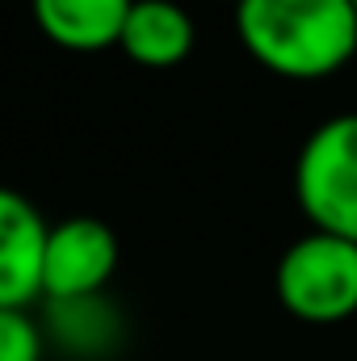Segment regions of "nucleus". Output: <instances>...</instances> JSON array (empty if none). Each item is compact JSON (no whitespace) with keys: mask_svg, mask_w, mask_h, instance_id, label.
Segmentation results:
<instances>
[{"mask_svg":"<svg viewBox=\"0 0 357 361\" xmlns=\"http://www.w3.org/2000/svg\"><path fill=\"white\" fill-rule=\"evenodd\" d=\"M353 8H357V0H353Z\"/></svg>","mask_w":357,"mask_h":361,"instance_id":"obj_10","label":"nucleus"},{"mask_svg":"<svg viewBox=\"0 0 357 361\" xmlns=\"http://www.w3.org/2000/svg\"><path fill=\"white\" fill-rule=\"evenodd\" d=\"M51 223L38 206L0 185V307H30L42 298V257Z\"/></svg>","mask_w":357,"mask_h":361,"instance_id":"obj_5","label":"nucleus"},{"mask_svg":"<svg viewBox=\"0 0 357 361\" xmlns=\"http://www.w3.org/2000/svg\"><path fill=\"white\" fill-rule=\"evenodd\" d=\"M118 235L109 223L92 214H72L51 227L47 257H42V298H92L105 294L109 277L118 273Z\"/></svg>","mask_w":357,"mask_h":361,"instance_id":"obj_4","label":"nucleus"},{"mask_svg":"<svg viewBox=\"0 0 357 361\" xmlns=\"http://www.w3.org/2000/svg\"><path fill=\"white\" fill-rule=\"evenodd\" d=\"M118 47L143 68H177L193 51V17L177 0H135Z\"/></svg>","mask_w":357,"mask_h":361,"instance_id":"obj_8","label":"nucleus"},{"mask_svg":"<svg viewBox=\"0 0 357 361\" xmlns=\"http://www.w3.org/2000/svg\"><path fill=\"white\" fill-rule=\"evenodd\" d=\"M244 51L286 80H324L357 55L353 0H240Z\"/></svg>","mask_w":357,"mask_h":361,"instance_id":"obj_1","label":"nucleus"},{"mask_svg":"<svg viewBox=\"0 0 357 361\" xmlns=\"http://www.w3.org/2000/svg\"><path fill=\"white\" fill-rule=\"evenodd\" d=\"M38 30L63 51H105L122 42L135 0H30Z\"/></svg>","mask_w":357,"mask_h":361,"instance_id":"obj_7","label":"nucleus"},{"mask_svg":"<svg viewBox=\"0 0 357 361\" xmlns=\"http://www.w3.org/2000/svg\"><path fill=\"white\" fill-rule=\"evenodd\" d=\"M273 290L298 324H345L357 315V240L311 227L277 257Z\"/></svg>","mask_w":357,"mask_h":361,"instance_id":"obj_2","label":"nucleus"},{"mask_svg":"<svg viewBox=\"0 0 357 361\" xmlns=\"http://www.w3.org/2000/svg\"><path fill=\"white\" fill-rule=\"evenodd\" d=\"M42 336L68 361H105L122 349L126 319H122V311L105 294H92V298H59V302H47Z\"/></svg>","mask_w":357,"mask_h":361,"instance_id":"obj_6","label":"nucleus"},{"mask_svg":"<svg viewBox=\"0 0 357 361\" xmlns=\"http://www.w3.org/2000/svg\"><path fill=\"white\" fill-rule=\"evenodd\" d=\"M47 336L25 307H0V361H42Z\"/></svg>","mask_w":357,"mask_h":361,"instance_id":"obj_9","label":"nucleus"},{"mask_svg":"<svg viewBox=\"0 0 357 361\" xmlns=\"http://www.w3.org/2000/svg\"><path fill=\"white\" fill-rule=\"evenodd\" d=\"M236 4H240V0H236Z\"/></svg>","mask_w":357,"mask_h":361,"instance_id":"obj_11","label":"nucleus"},{"mask_svg":"<svg viewBox=\"0 0 357 361\" xmlns=\"http://www.w3.org/2000/svg\"><path fill=\"white\" fill-rule=\"evenodd\" d=\"M294 197L315 231L357 240V109L324 118L303 139Z\"/></svg>","mask_w":357,"mask_h":361,"instance_id":"obj_3","label":"nucleus"}]
</instances>
